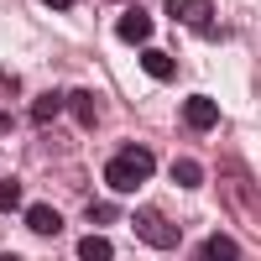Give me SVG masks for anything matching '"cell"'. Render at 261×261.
Listing matches in <instances>:
<instances>
[{
	"mask_svg": "<svg viewBox=\"0 0 261 261\" xmlns=\"http://www.w3.org/2000/svg\"><path fill=\"white\" fill-rule=\"evenodd\" d=\"M151 172H157V157H151L146 146H125V151H115V157L105 162V183L115 193H130V188H141Z\"/></svg>",
	"mask_w": 261,
	"mask_h": 261,
	"instance_id": "6da1fadb",
	"label": "cell"
},
{
	"mask_svg": "<svg viewBox=\"0 0 261 261\" xmlns=\"http://www.w3.org/2000/svg\"><path fill=\"white\" fill-rule=\"evenodd\" d=\"M130 225H136L141 246H151V251H178V225H172V220H162V214L141 209V214H136Z\"/></svg>",
	"mask_w": 261,
	"mask_h": 261,
	"instance_id": "7a4b0ae2",
	"label": "cell"
},
{
	"mask_svg": "<svg viewBox=\"0 0 261 261\" xmlns=\"http://www.w3.org/2000/svg\"><path fill=\"white\" fill-rule=\"evenodd\" d=\"M115 37H120V42H130V47H141V42L151 37V16H146L141 6H130V11L120 16V27H115Z\"/></svg>",
	"mask_w": 261,
	"mask_h": 261,
	"instance_id": "3957f363",
	"label": "cell"
},
{
	"mask_svg": "<svg viewBox=\"0 0 261 261\" xmlns=\"http://www.w3.org/2000/svg\"><path fill=\"white\" fill-rule=\"evenodd\" d=\"M167 16L188 21V27H209V0H167Z\"/></svg>",
	"mask_w": 261,
	"mask_h": 261,
	"instance_id": "277c9868",
	"label": "cell"
},
{
	"mask_svg": "<svg viewBox=\"0 0 261 261\" xmlns=\"http://www.w3.org/2000/svg\"><path fill=\"white\" fill-rule=\"evenodd\" d=\"M183 120H188L193 130H209L214 120H220V110H214V99H199V94H193V99L183 105Z\"/></svg>",
	"mask_w": 261,
	"mask_h": 261,
	"instance_id": "5b68a950",
	"label": "cell"
},
{
	"mask_svg": "<svg viewBox=\"0 0 261 261\" xmlns=\"http://www.w3.org/2000/svg\"><path fill=\"white\" fill-rule=\"evenodd\" d=\"M27 225H32L37 235H58V230H63V214L47 209V204H32V209H27Z\"/></svg>",
	"mask_w": 261,
	"mask_h": 261,
	"instance_id": "8992f818",
	"label": "cell"
},
{
	"mask_svg": "<svg viewBox=\"0 0 261 261\" xmlns=\"http://www.w3.org/2000/svg\"><path fill=\"white\" fill-rule=\"evenodd\" d=\"M63 105L79 115V125H94V94H84V89H73V94H63Z\"/></svg>",
	"mask_w": 261,
	"mask_h": 261,
	"instance_id": "52a82bcc",
	"label": "cell"
},
{
	"mask_svg": "<svg viewBox=\"0 0 261 261\" xmlns=\"http://www.w3.org/2000/svg\"><path fill=\"white\" fill-rule=\"evenodd\" d=\"M172 183H178V188H199V183H204V167H199V162H188V157H183V162H172Z\"/></svg>",
	"mask_w": 261,
	"mask_h": 261,
	"instance_id": "ba28073f",
	"label": "cell"
},
{
	"mask_svg": "<svg viewBox=\"0 0 261 261\" xmlns=\"http://www.w3.org/2000/svg\"><path fill=\"white\" fill-rule=\"evenodd\" d=\"M141 68H146L151 79H172V73H178V63H172L167 53H141Z\"/></svg>",
	"mask_w": 261,
	"mask_h": 261,
	"instance_id": "9c48e42d",
	"label": "cell"
},
{
	"mask_svg": "<svg viewBox=\"0 0 261 261\" xmlns=\"http://www.w3.org/2000/svg\"><path fill=\"white\" fill-rule=\"evenodd\" d=\"M58 110H63V94H58V89H47V94L32 99V120H53Z\"/></svg>",
	"mask_w": 261,
	"mask_h": 261,
	"instance_id": "30bf717a",
	"label": "cell"
},
{
	"mask_svg": "<svg viewBox=\"0 0 261 261\" xmlns=\"http://www.w3.org/2000/svg\"><path fill=\"white\" fill-rule=\"evenodd\" d=\"M79 256H84V261H110L115 246L105 241V235H89V241H79Z\"/></svg>",
	"mask_w": 261,
	"mask_h": 261,
	"instance_id": "8fae6325",
	"label": "cell"
},
{
	"mask_svg": "<svg viewBox=\"0 0 261 261\" xmlns=\"http://www.w3.org/2000/svg\"><path fill=\"white\" fill-rule=\"evenodd\" d=\"M204 256H214V261H235L241 251H235V241H230V235H214V241L204 246Z\"/></svg>",
	"mask_w": 261,
	"mask_h": 261,
	"instance_id": "7c38bea8",
	"label": "cell"
},
{
	"mask_svg": "<svg viewBox=\"0 0 261 261\" xmlns=\"http://www.w3.org/2000/svg\"><path fill=\"white\" fill-rule=\"evenodd\" d=\"M16 204H21V183H16V178H0V214L16 209Z\"/></svg>",
	"mask_w": 261,
	"mask_h": 261,
	"instance_id": "4fadbf2b",
	"label": "cell"
},
{
	"mask_svg": "<svg viewBox=\"0 0 261 261\" xmlns=\"http://www.w3.org/2000/svg\"><path fill=\"white\" fill-rule=\"evenodd\" d=\"M115 220H120L115 204H89V225H115Z\"/></svg>",
	"mask_w": 261,
	"mask_h": 261,
	"instance_id": "5bb4252c",
	"label": "cell"
},
{
	"mask_svg": "<svg viewBox=\"0 0 261 261\" xmlns=\"http://www.w3.org/2000/svg\"><path fill=\"white\" fill-rule=\"evenodd\" d=\"M42 6H53V11H68V6H73V0H42Z\"/></svg>",
	"mask_w": 261,
	"mask_h": 261,
	"instance_id": "9a60e30c",
	"label": "cell"
}]
</instances>
